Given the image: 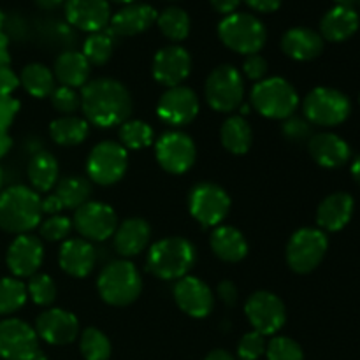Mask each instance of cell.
I'll return each instance as SVG.
<instances>
[{"mask_svg":"<svg viewBox=\"0 0 360 360\" xmlns=\"http://www.w3.org/2000/svg\"><path fill=\"white\" fill-rule=\"evenodd\" d=\"M81 108L90 123L101 129L122 125L132 112V97L120 81L97 77L81 91Z\"/></svg>","mask_w":360,"mask_h":360,"instance_id":"6da1fadb","label":"cell"},{"mask_svg":"<svg viewBox=\"0 0 360 360\" xmlns=\"http://www.w3.org/2000/svg\"><path fill=\"white\" fill-rule=\"evenodd\" d=\"M42 200L35 190L14 185L0 193V229L9 234H27L41 224Z\"/></svg>","mask_w":360,"mask_h":360,"instance_id":"7a4b0ae2","label":"cell"},{"mask_svg":"<svg viewBox=\"0 0 360 360\" xmlns=\"http://www.w3.org/2000/svg\"><path fill=\"white\" fill-rule=\"evenodd\" d=\"M195 262V248L185 238H165L148 253V271L160 280H181Z\"/></svg>","mask_w":360,"mask_h":360,"instance_id":"3957f363","label":"cell"},{"mask_svg":"<svg viewBox=\"0 0 360 360\" xmlns=\"http://www.w3.org/2000/svg\"><path fill=\"white\" fill-rule=\"evenodd\" d=\"M101 297L111 306H129L139 297L143 290V280L129 260H115L101 271L97 280Z\"/></svg>","mask_w":360,"mask_h":360,"instance_id":"277c9868","label":"cell"},{"mask_svg":"<svg viewBox=\"0 0 360 360\" xmlns=\"http://www.w3.org/2000/svg\"><path fill=\"white\" fill-rule=\"evenodd\" d=\"M218 35L229 49L241 55H257L267 39L266 27L259 18L246 13L225 16L218 25Z\"/></svg>","mask_w":360,"mask_h":360,"instance_id":"5b68a950","label":"cell"},{"mask_svg":"<svg viewBox=\"0 0 360 360\" xmlns=\"http://www.w3.org/2000/svg\"><path fill=\"white\" fill-rule=\"evenodd\" d=\"M252 105L266 118L287 120L297 109L299 95L283 77H269L253 86Z\"/></svg>","mask_w":360,"mask_h":360,"instance_id":"8992f818","label":"cell"},{"mask_svg":"<svg viewBox=\"0 0 360 360\" xmlns=\"http://www.w3.org/2000/svg\"><path fill=\"white\" fill-rule=\"evenodd\" d=\"M206 101L214 111L232 112L241 105L245 97V81L241 72L232 65H220L206 79Z\"/></svg>","mask_w":360,"mask_h":360,"instance_id":"52a82bcc","label":"cell"},{"mask_svg":"<svg viewBox=\"0 0 360 360\" xmlns=\"http://www.w3.org/2000/svg\"><path fill=\"white\" fill-rule=\"evenodd\" d=\"M306 120L320 127H336L350 116L352 104L345 94L334 88H315L309 91L304 104Z\"/></svg>","mask_w":360,"mask_h":360,"instance_id":"ba28073f","label":"cell"},{"mask_svg":"<svg viewBox=\"0 0 360 360\" xmlns=\"http://www.w3.org/2000/svg\"><path fill=\"white\" fill-rule=\"evenodd\" d=\"M327 236L320 229H301L287 245V262L299 274L311 273L327 253Z\"/></svg>","mask_w":360,"mask_h":360,"instance_id":"9c48e42d","label":"cell"},{"mask_svg":"<svg viewBox=\"0 0 360 360\" xmlns=\"http://www.w3.org/2000/svg\"><path fill=\"white\" fill-rule=\"evenodd\" d=\"M129 167V155L122 144L115 141H102L91 150L86 160V171L97 185H115L123 178Z\"/></svg>","mask_w":360,"mask_h":360,"instance_id":"30bf717a","label":"cell"},{"mask_svg":"<svg viewBox=\"0 0 360 360\" xmlns=\"http://www.w3.org/2000/svg\"><path fill=\"white\" fill-rule=\"evenodd\" d=\"M188 207L192 217L204 227H217L229 214L231 199L221 186L206 181L190 192Z\"/></svg>","mask_w":360,"mask_h":360,"instance_id":"8fae6325","label":"cell"},{"mask_svg":"<svg viewBox=\"0 0 360 360\" xmlns=\"http://www.w3.org/2000/svg\"><path fill=\"white\" fill-rule=\"evenodd\" d=\"M39 355V336L35 329L23 320H0V359L35 360Z\"/></svg>","mask_w":360,"mask_h":360,"instance_id":"7c38bea8","label":"cell"},{"mask_svg":"<svg viewBox=\"0 0 360 360\" xmlns=\"http://www.w3.org/2000/svg\"><path fill=\"white\" fill-rule=\"evenodd\" d=\"M245 313L255 333L262 334V336H271V334L278 333L287 320V311H285L281 299L266 290L250 295L245 306Z\"/></svg>","mask_w":360,"mask_h":360,"instance_id":"4fadbf2b","label":"cell"},{"mask_svg":"<svg viewBox=\"0 0 360 360\" xmlns=\"http://www.w3.org/2000/svg\"><path fill=\"white\" fill-rule=\"evenodd\" d=\"M72 227L88 241H105L115 234L118 218L115 210L104 202H86L74 213Z\"/></svg>","mask_w":360,"mask_h":360,"instance_id":"5bb4252c","label":"cell"},{"mask_svg":"<svg viewBox=\"0 0 360 360\" xmlns=\"http://www.w3.org/2000/svg\"><path fill=\"white\" fill-rule=\"evenodd\" d=\"M157 160L171 174H183L195 162V144L183 132H167L157 141Z\"/></svg>","mask_w":360,"mask_h":360,"instance_id":"9a60e30c","label":"cell"},{"mask_svg":"<svg viewBox=\"0 0 360 360\" xmlns=\"http://www.w3.org/2000/svg\"><path fill=\"white\" fill-rule=\"evenodd\" d=\"M199 112V97L188 86L169 88L160 97L157 105V115L162 122L172 127H183L193 122Z\"/></svg>","mask_w":360,"mask_h":360,"instance_id":"2e32d148","label":"cell"},{"mask_svg":"<svg viewBox=\"0 0 360 360\" xmlns=\"http://www.w3.org/2000/svg\"><path fill=\"white\" fill-rule=\"evenodd\" d=\"M44 259V248L39 238L30 234H21L14 238L7 248L6 262L14 278H32L37 274Z\"/></svg>","mask_w":360,"mask_h":360,"instance_id":"e0dca14e","label":"cell"},{"mask_svg":"<svg viewBox=\"0 0 360 360\" xmlns=\"http://www.w3.org/2000/svg\"><path fill=\"white\" fill-rule=\"evenodd\" d=\"M192 58L181 46H165L153 58V77L167 88L179 86L188 77Z\"/></svg>","mask_w":360,"mask_h":360,"instance_id":"ac0fdd59","label":"cell"},{"mask_svg":"<svg viewBox=\"0 0 360 360\" xmlns=\"http://www.w3.org/2000/svg\"><path fill=\"white\" fill-rule=\"evenodd\" d=\"M35 333L49 345H67L72 343L79 334V322L69 311L46 309L35 320Z\"/></svg>","mask_w":360,"mask_h":360,"instance_id":"d6986e66","label":"cell"},{"mask_svg":"<svg viewBox=\"0 0 360 360\" xmlns=\"http://www.w3.org/2000/svg\"><path fill=\"white\" fill-rule=\"evenodd\" d=\"M65 18L72 27L95 34L109 25L111 9L108 0H67Z\"/></svg>","mask_w":360,"mask_h":360,"instance_id":"ffe728a7","label":"cell"},{"mask_svg":"<svg viewBox=\"0 0 360 360\" xmlns=\"http://www.w3.org/2000/svg\"><path fill=\"white\" fill-rule=\"evenodd\" d=\"M174 299L176 304L193 319H204L213 311V294H211L210 287L199 278H181L174 287Z\"/></svg>","mask_w":360,"mask_h":360,"instance_id":"44dd1931","label":"cell"},{"mask_svg":"<svg viewBox=\"0 0 360 360\" xmlns=\"http://www.w3.org/2000/svg\"><path fill=\"white\" fill-rule=\"evenodd\" d=\"M91 195V185L88 179L79 176H69L63 178L56 186L55 193L48 199L42 200V213L56 214L63 207L67 210H77L88 202Z\"/></svg>","mask_w":360,"mask_h":360,"instance_id":"7402d4cb","label":"cell"},{"mask_svg":"<svg viewBox=\"0 0 360 360\" xmlns=\"http://www.w3.org/2000/svg\"><path fill=\"white\" fill-rule=\"evenodd\" d=\"M158 13L148 4H127L109 20V32L118 37H130L146 32L157 21Z\"/></svg>","mask_w":360,"mask_h":360,"instance_id":"603a6c76","label":"cell"},{"mask_svg":"<svg viewBox=\"0 0 360 360\" xmlns=\"http://www.w3.org/2000/svg\"><path fill=\"white\" fill-rule=\"evenodd\" d=\"M309 155L319 165L327 169H336L350 160L352 150L336 134H316L308 143Z\"/></svg>","mask_w":360,"mask_h":360,"instance_id":"cb8c5ba5","label":"cell"},{"mask_svg":"<svg viewBox=\"0 0 360 360\" xmlns=\"http://www.w3.org/2000/svg\"><path fill=\"white\" fill-rule=\"evenodd\" d=\"M60 267L74 278H86L95 266V248L86 239H67L60 250Z\"/></svg>","mask_w":360,"mask_h":360,"instance_id":"d4e9b609","label":"cell"},{"mask_svg":"<svg viewBox=\"0 0 360 360\" xmlns=\"http://www.w3.org/2000/svg\"><path fill=\"white\" fill-rule=\"evenodd\" d=\"M354 214V199L345 192L326 197L316 211V224L322 231L338 232L350 221Z\"/></svg>","mask_w":360,"mask_h":360,"instance_id":"484cf974","label":"cell"},{"mask_svg":"<svg viewBox=\"0 0 360 360\" xmlns=\"http://www.w3.org/2000/svg\"><path fill=\"white\" fill-rule=\"evenodd\" d=\"M281 49L290 58L308 62L323 51V39L311 28L295 27L285 32L281 39Z\"/></svg>","mask_w":360,"mask_h":360,"instance_id":"4316f807","label":"cell"},{"mask_svg":"<svg viewBox=\"0 0 360 360\" xmlns=\"http://www.w3.org/2000/svg\"><path fill=\"white\" fill-rule=\"evenodd\" d=\"M115 250L122 257L139 255L148 246L151 238V229L143 218H129L118 225L115 231Z\"/></svg>","mask_w":360,"mask_h":360,"instance_id":"83f0119b","label":"cell"},{"mask_svg":"<svg viewBox=\"0 0 360 360\" xmlns=\"http://www.w3.org/2000/svg\"><path fill=\"white\" fill-rule=\"evenodd\" d=\"M359 14L355 9L348 7H333L329 13L320 21V32L322 39H327L330 42H343L350 39L355 32L359 30Z\"/></svg>","mask_w":360,"mask_h":360,"instance_id":"f1b7e54d","label":"cell"},{"mask_svg":"<svg viewBox=\"0 0 360 360\" xmlns=\"http://www.w3.org/2000/svg\"><path fill=\"white\" fill-rule=\"evenodd\" d=\"M211 250L224 262H239L248 253V243L238 229L221 225L211 234Z\"/></svg>","mask_w":360,"mask_h":360,"instance_id":"f546056e","label":"cell"},{"mask_svg":"<svg viewBox=\"0 0 360 360\" xmlns=\"http://www.w3.org/2000/svg\"><path fill=\"white\" fill-rule=\"evenodd\" d=\"M55 77L62 86L79 88L88 83L90 77V63L79 51H65L56 58Z\"/></svg>","mask_w":360,"mask_h":360,"instance_id":"4dcf8cb0","label":"cell"},{"mask_svg":"<svg viewBox=\"0 0 360 360\" xmlns=\"http://www.w3.org/2000/svg\"><path fill=\"white\" fill-rule=\"evenodd\" d=\"M27 174L35 192H49L58 181V162L48 151H41L32 157Z\"/></svg>","mask_w":360,"mask_h":360,"instance_id":"1f68e13d","label":"cell"},{"mask_svg":"<svg viewBox=\"0 0 360 360\" xmlns=\"http://www.w3.org/2000/svg\"><path fill=\"white\" fill-rule=\"evenodd\" d=\"M90 125L86 120L77 116H63V118L53 120L49 125V134L53 141L60 146H76L88 137Z\"/></svg>","mask_w":360,"mask_h":360,"instance_id":"d6a6232c","label":"cell"},{"mask_svg":"<svg viewBox=\"0 0 360 360\" xmlns=\"http://www.w3.org/2000/svg\"><path fill=\"white\" fill-rule=\"evenodd\" d=\"M221 144L234 155H245L252 146V129L241 116H231L221 125Z\"/></svg>","mask_w":360,"mask_h":360,"instance_id":"836d02e7","label":"cell"},{"mask_svg":"<svg viewBox=\"0 0 360 360\" xmlns=\"http://www.w3.org/2000/svg\"><path fill=\"white\" fill-rule=\"evenodd\" d=\"M20 83L32 97L44 98L55 90V74L42 63H30L21 70Z\"/></svg>","mask_w":360,"mask_h":360,"instance_id":"e575fe53","label":"cell"},{"mask_svg":"<svg viewBox=\"0 0 360 360\" xmlns=\"http://www.w3.org/2000/svg\"><path fill=\"white\" fill-rule=\"evenodd\" d=\"M115 51V35L109 30L95 32L88 35L83 44V56L90 65H104Z\"/></svg>","mask_w":360,"mask_h":360,"instance_id":"d590c367","label":"cell"},{"mask_svg":"<svg viewBox=\"0 0 360 360\" xmlns=\"http://www.w3.org/2000/svg\"><path fill=\"white\" fill-rule=\"evenodd\" d=\"M157 25L162 34L171 41H183L190 34V18L179 7H167L157 16Z\"/></svg>","mask_w":360,"mask_h":360,"instance_id":"8d00e7d4","label":"cell"},{"mask_svg":"<svg viewBox=\"0 0 360 360\" xmlns=\"http://www.w3.org/2000/svg\"><path fill=\"white\" fill-rule=\"evenodd\" d=\"M27 295V287L18 278H0V316L13 315L23 308Z\"/></svg>","mask_w":360,"mask_h":360,"instance_id":"74e56055","label":"cell"},{"mask_svg":"<svg viewBox=\"0 0 360 360\" xmlns=\"http://www.w3.org/2000/svg\"><path fill=\"white\" fill-rule=\"evenodd\" d=\"M120 141L125 150H143L153 143V129L141 120L125 122L120 129Z\"/></svg>","mask_w":360,"mask_h":360,"instance_id":"f35d334b","label":"cell"},{"mask_svg":"<svg viewBox=\"0 0 360 360\" xmlns=\"http://www.w3.org/2000/svg\"><path fill=\"white\" fill-rule=\"evenodd\" d=\"M79 348L86 360H108L111 357V343L108 336L95 327H88L83 330Z\"/></svg>","mask_w":360,"mask_h":360,"instance_id":"ab89813d","label":"cell"},{"mask_svg":"<svg viewBox=\"0 0 360 360\" xmlns=\"http://www.w3.org/2000/svg\"><path fill=\"white\" fill-rule=\"evenodd\" d=\"M28 295L32 297V301L37 306H49L53 304L56 297V287L55 281L48 276V274H34L28 281L27 287Z\"/></svg>","mask_w":360,"mask_h":360,"instance_id":"60d3db41","label":"cell"},{"mask_svg":"<svg viewBox=\"0 0 360 360\" xmlns=\"http://www.w3.org/2000/svg\"><path fill=\"white\" fill-rule=\"evenodd\" d=\"M267 360H304V354L299 343L285 336H278L271 340L266 348Z\"/></svg>","mask_w":360,"mask_h":360,"instance_id":"b9f144b4","label":"cell"},{"mask_svg":"<svg viewBox=\"0 0 360 360\" xmlns=\"http://www.w3.org/2000/svg\"><path fill=\"white\" fill-rule=\"evenodd\" d=\"M70 231H72V221L62 214H53L39 227V234L46 241H62L70 234Z\"/></svg>","mask_w":360,"mask_h":360,"instance_id":"7bdbcfd3","label":"cell"},{"mask_svg":"<svg viewBox=\"0 0 360 360\" xmlns=\"http://www.w3.org/2000/svg\"><path fill=\"white\" fill-rule=\"evenodd\" d=\"M49 97H51L53 108L67 116H72V112H76L81 108V95L74 88L58 86L53 90Z\"/></svg>","mask_w":360,"mask_h":360,"instance_id":"ee69618b","label":"cell"},{"mask_svg":"<svg viewBox=\"0 0 360 360\" xmlns=\"http://www.w3.org/2000/svg\"><path fill=\"white\" fill-rule=\"evenodd\" d=\"M266 340L259 333H248L241 338L238 345V357L241 360H259L266 354Z\"/></svg>","mask_w":360,"mask_h":360,"instance_id":"f6af8a7d","label":"cell"},{"mask_svg":"<svg viewBox=\"0 0 360 360\" xmlns=\"http://www.w3.org/2000/svg\"><path fill=\"white\" fill-rule=\"evenodd\" d=\"M283 134L288 141L301 143V141L309 139V137H311V125H309L308 120L290 116V118L285 120Z\"/></svg>","mask_w":360,"mask_h":360,"instance_id":"bcb514c9","label":"cell"},{"mask_svg":"<svg viewBox=\"0 0 360 360\" xmlns=\"http://www.w3.org/2000/svg\"><path fill=\"white\" fill-rule=\"evenodd\" d=\"M243 72L248 79L252 81H262L264 76L267 74V62L262 56L257 53V55H248L246 56L245 63H243Z\"/></svg>","mask_w":360,"mask_h":360,"instance_id":"7dc6e473","label":"cell"},{"mask_svg":"<svg viewBox=\"0 0 360 360\" xmlns=\"http://www.w3.org/2000/svg\"><path fill=\"white\" fill-rule=\"evenodd\" d=\"M241 2L259 13H274L281 6V0H241Z\"/></svg>","mask_w":360,"mask_h":360,"instance_id":"c3c4849f","label":"cell"},{"mask_svg":"<svg viewBox=\"0 0 360 360\" xmlns=\"http://www.w3.org/2000/svg\"><path fill=\"white\" fill-rule=\"evenodd\" d=\"M241 0H211V6L217 13L224 14V16H231L238 11Z\"/></svg>","mask_w":360,"mask_h":360,"instance_id":"681fc988","label":"cell"},{"mask_svg":"<svg viewBox=\"0 0 360 360\" xmlns=\"http://www.w3.org/2000/svg\"><path fill=\"white\" fill-rule=\"evenodd\" d=\"M218 292H220L221 301H225L227 304H232V302L236 301V297H238V294H236V287L231 283V281L221 283L220 287H218Z\"/></svg>","mask_w":360,"mask_h":360,"instance_id":"f907efd6","label":"cell"},{"mask_svg":"<svg viewBox=\"0 0 360 360\" xmlns=\"http://www.w3.org/2000/svg\"><path fill=\"white\" fill-rule=\"evenodd\" d=\"M204 360H236V359L225 350H213Z\"/></svg>","mask_w":360,"mask_h":360,"instance_id":"816d5d0a","label":"cell"},{"mask_svg":"<svg viewBox=\"0 0 360 360\" xmlns=\"http://www.w3.org/2000/svg\"><path fill=\"white\" fill-rule=\"evenodd\" d=\"M67 0H35V4H37L39 7H42V9H55V7L62 6V4H65Z\"/></svg>","mask_w":360,"mask_h":360,"instance_id":"f5cc1de1","label":"cell"},{"mask_svg":"<svg viewBox=\"0 0 360 360\" xmlns=\"http://www.w3.org/2000/svg\"><path fill=\"white\" fill-rule=\"evenodd\" d=\"M352 176H354V179L359 183V186H360V157L355 158L354 164H352Z\"/></svg>","mask_w":360,"mask_h":360,"instance_id":"db71d44e","label":"cell"},{"mask_svg":"<svg viewBox=\"0 0 360 360\" xmlns=\"http://www.w3.org/2000/svg\"><path fill=\"white\" fill-rule=\"evenodd\" d=\"M340 7H348V9H355V6H360V0H334Z\"/></svg>","mask_w":360,"mask_h":360,"instance_id":"11a10c76","label":"cell"},{"mask_svg":"<svg viewBox=\"0 0 360 360\" xmlns=\"http://www.w3.org/2000/svg\"><path fill=\"white\" fill-rule=\"evenodd\" d=\"M112 2H118V4H134L136 0H112Z\"/></svg>","mask_w":360,"mask_h":360,"instance_id":"9f6ffc18","label":"cell"},{"mask_svg":"<svg viewBox=\"0 0 360 360\" xmlns=\"http://www.w3.org/2000/svg\"><path fill=\"white\" fill-rule=\"evenodd\" d=\"M35 360H46L44 357H42V355H39V357L37 359H35Z\"/></svg>","mask_w":360,"mask_h":360,"instance_id":"6f0895ef","label":"cell"},{"mask_svg":"<svg viewBox=\"0 0 360 360\" xmlns=\"http://www.w3.org/2000/svg\"><path fill=\"white\" fill-rule=\"evenodd\" d=\"M359 102H360V97H359Z\"/></svg>","mask_w":360,"mask_h":360,"instance_id":"680465c9","label":"cell"}]
</instances>
